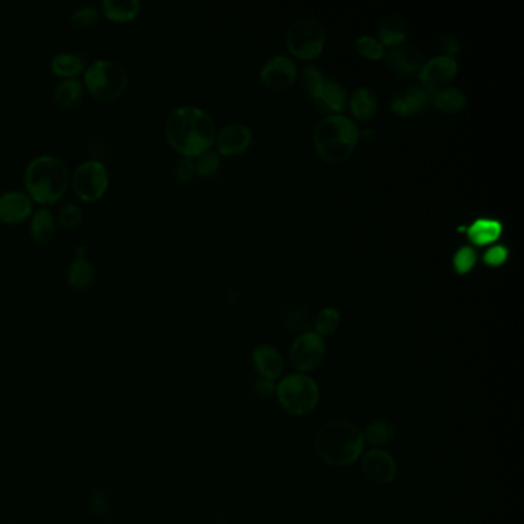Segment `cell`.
<instances>
[{
    "instance_id": "9",
    "label": "cell",
    "mask_w": 524,
    "mask_h": 524,
    "mask_svg": "<svg viewBox=\"0 0 524 524\" xmlns=\"http://www.w3.org/2000/svg\"><path fill=\"white\" fill-rule=\"evenodd\" d=\"M289 357L300 374L316 371L326 357V345L323 337L316 332L300 334L291 345Z\"/></svg>"
},
{
    "instance_id": "22",
    "label": "cell",
    "mask_w": 524,
    "mask_h": 524,
    "mask_svg": "<svg viewBox=\"0 0 524 524\" xmlns=\"http://www.w3.org/2000/svg\"><path fill=\"white\" fill-rule=\"evenodd\" d=\"M140 10L142 4L138 0H105L102 4L105 18L115 23L131 22L140 14Z\"/></svg>"
},
{
    "instance_id": "17",
    "label": "cell",
    "mask_w": 524,
    "mask_h": 524,
    "mask_svg": "<svg viewBox=\"0 0 524 524\" xmlns=\"http://www.w3.org/2000/svg\"><path fill=\"white\" fill-rule=\"evenodd\" d=\"M421 60L420 51L411 45L394 46L387 54V65L400 75L417 73L420 69Z\"/></svg>"
},
{
    "instance_id": "1",
    "label": "cell",
    "mask_w": 524,
    "mask_h": 524,
    "mask_svg": "<svg viewBox=\"0 0 524 524\" xmlns=\"http://www.w3.org/2000/svg\"><path fill=\"white\" fill-rule=\"evenodd\" d=\"M168 144L184 157H199L215 142V123L202 108L184 105L171 111L165 121Z\"/></svg>"
},
{
    "instance_id": "24",
    "label": "cell",
    "mask_w": 524,
    "mask_h": 524,
    "mask_svg": "<svg viewBox=\"0 0 524 524\" xmlns=\"http://www.w3.org/2000/svg\"><path fill=\"white\" fill-rule=\"evenodd\" d=\"M406 23L403 19L397 16V14H392L387 18L383 19L379 27V37H380V43L383 45L394 46L402 45V42L406 37Z\"/></svg>"
},
{
    "instance_id": "21",
    "label": "cell",
    "mask_w": 524,
    "mask_h": 524,
    "mask_svg": "<svg viewBox=\"0 0 524 524\" xmlns=\"http://www.w3.org/2000/svg\"><path fill=\"white\" fill-rule=\"evenodd\" d=\"M66 280L71 288L87 291L96 280V268L87 257H75L66 270Z\"/></svg>"
},
{
    "instance_id": "31",
    "label": "cell",
    "mask_w": 524,
    "mask_h": 524,
    "mask_svg": "<svg viewBox=\"0 0 524 524\" xmlns=\"http://www.w3.org/2000/svg\"><path fill=\"white\" fill-rule=\"evenodd\" d=\"M98 19H100V12L96 6L91 5L81 6L71 14V23L75 28H92L98 22Z\"/></svg>"
},
{
    "instance_id": "40",
    "label": "cell",
    "mask_w": 524,
    "mask_h": 524,
    "mask_svg": "<svg viewBox=\"0 0 524 524\" xmlns=\"http://www.w3.org/2000/svg\"><path fill=\"white\" fill-rule=\"evenodd\" d=\"M442 48L448 52V56H450L460 50V42L457 41L456 37H444L442 41Z\"/></svg>"
},
{
    "instance_id": "28",
    "label": "cell",
    "mask_w": 524,
    "mask_h": 524,
    "mask_svg": "<svg viewBox=\"0 0 524 524\" xmlns=\"http://www.w3.org/2000/svg\"><path fill=\"white\" fill-rule=\"evenodd\" d=\"M434 102L444 113H457L466 105V96L458 88H443L434 94Z\"/></svg>"
},
{
    "instance_id": "35",
    "label": "cell",
    "mask_w": 524,
    "mask_h": 524,
    "mask_svg": "<svg viewBox=\"0 0 524 524\" xmlns=\"http://www.w3.org/2000/svg\"><path fill=\"white\" fill-rule=\"evenodd\" d=\"M82 220H83V213L74 203H66L59 213V223L64 228H75L81 225Z\"/></svg>"
},
{
    "instance_id": "12",
    "label": "cell",
    "mask_w": 524,
    "mask_h": 524,
    "mask_svg": "<svg viewBox=\"0 0 524 524\" xmlns=\"http://www.w3.org/2000/svg\"><path fill=\"white\" fill-rule=\"evenodd\" d=\"M297 77V65L286 56L270 59L260 71L263 85L272 90H285L294 83Z\"/></svg>"
},
{
    "instance_id": "26",
    "label": "cell",
    "mask_w": 524,
    "mask_h": 524,
    "mask_svg": "<svg viewBox=\"0 0 524 524\" xmlns=\"http://www.w3.org/2000/svg\"><path fill=\"white\" fill-rule=\"evenodd\" d=\"M395 437V426L389 420H372L369 423L364 433V442L372 444L375 448H380L385 444L391 443Z\"/></svg>"
},
{
    "instance_id": "34",
    "label": "cell",
    "mask_w": 524,
    "mask_h": 524,
    "mask_svg": "<svg viewBox=\"0 0 524 524\" xmlns=\"http://www.w3.org/2000/svg\"><path fill=\"white\" fill-rule=\"evenodd\" d=\"M477 262V254L471 246H463L454 255V268L458 274H466Z\"/></svg>"
},
{
    "instance_id": "5",
    "label": "cell",
    "mask_w": 524,
    "mask_h": 524,
    "mask_svg": "<svg viewBox=\"0 0 524 524\" xmlns=\"http://www.w3.org/2000/svg\"><path fill=\"white\" fill-rule=\"evenodd\" d=\"M83 83L96 100L113 102L127 91V69L111 59H98L88 65L83 73Z\"/></svg>"
},
{
    "instance_id": "37",
    "label": "cell",
    "mask_w": 524,
    "mask_h": 524,
    "mask_svg": "<svg viewBox=\"0 0 524 524\" xmlns=\"http://www.w3.org/2000/svg\"><path fill=\"white\" fill-rule=\"evenodd\" d=\"M285 322L293 331H303L308 328V314L300 308H289L288 314L285 316Z\"/></svg>"
},
{
    "instance_id": "29",
    "label": "cell",
    "mask_w": 524,
    "mask_h": 524,
    "mask_svg": "<svg viewBox=\"0 0 524 524\" xmlns=\"http://www.w3.org/2000/svg\"><path fill=\"white\" fill-rule=\"evenodd\" d=\"M339 326H340V312L337 311L335 308H323L314 322L316 334L320 337L334 334Z\"/></svg>"
},
{
    "instance_id": "25",
    "label": "cell",
    "mask_w": 524,
    "mask_h": 524,
    "mask_svg": "<svg viewBox=\"0 0 524 524\" xmlns=\"http://www.w3.org/2000/svg\"><path fill=\"white\" fill-rule=\"evenodd\" d=\"M352 114L360 121H368L377 111V96L368 87L358 88L351 98Z\"/></svg>"
},
{
    "instance_id": "33",
    "label": "cell",
    "mask_w": 524,
    "mask_h": 524,
    "mask_svg": "<svg viewBox=\"0 0 524 524\" xmlns=\"http://www.w3.org/2000/svg\"><path fill=\"white\" fill-rule=\"evenodd\" d=\"M220 165V159L217 156V153L214 151H207L200 156L196 157L194 160V173L199 176H211V174L217 171V168Z\"/></svg>"
},
{
    "instance_id": "10",
    "label": "cell",
    "mask_w": 524,
    "mask_h": 524,
    "mask_svg": "<svg viewBox=\"0 0 524 524\" xmlns=\"http://www.w3.org/2000/svg\"><path fill=\"white\" fill-rule=\"evenodd\" d=\"M362 458L364 473L372 483L391 484L397 479V461L391 452L381 448H374L364 452Z\"/></svg>"
},
{
    "instance_id": "16",
    "label": "cell",
    "mask_w": 524,
    "mask_h": 524,
    "mask_svg": "<svg viewBox=\"0 0 524 524\" xmlns=\"http://www.w3.org/2000/svg\"><path fill=\"white\" fill-rule=\"evenodd\" d=\"M431 91L423 87H408L394 94L391 108L397 115H411L425 110L431 102Z\"/></svg>"
},
{
    "instance_id": "32",
    "label": "cell",
    "mask_w": 524,
    "mask_h": 524,
    "mask_svg": "<svg viewBox=\"0 0 524 524\" xmlns=\"http://www.w3.org/2000/svg\"><path fill=\"white\" fill-rule=\"evenodd\" d=\"M357 50L362 56L371 60H377L385 56V48L380 42L377 41L372 35H362L357 39Z\"/></svg>"
},
{
    "instance_id": "2",
    "label": "cell",
    "mask_w": 524,
    "mask_h": 524,
    "mask_svg": "<svg viewBox=\"0 0 524 524\" xmlns=\"http://www.w3.org/2000/svg\"><path fill=\"white\" fill-rule=\"evenodd\" d=\"M364 433L351 421H329L316 435L318 457L329 466H351L364 456Z\"/></svg>"
},
{
    "instance_id": "27",
    "label": "cell",
    "mask_w": 524,
    "mask_h": 524,
    "mask_svg": "<svg viewBox=\"0 0 524 524\" xmlns=\"http://www.w3.org/2000/svg\"><path fill=\"white\" fill-rule=\"evenodd\" d=\"M346 100H348V94H346L345 88L341 87L339 82L329 79L325 82L317 102H322L323 106L328 110L343 111Z\"/></svg>"
},
{
    "instance_id": "39",
    "label": "cell",
    "mask_w": 524,
    "mask_h": 524,
    "mask_svg": "<svg viewBox=\"0 0 524 524\" xmlns=\"http://www.w3.org/2000/svg\"><path fill=\"white\" fill-rule=\"evenodd\" d=\"M253 391L259 397H270L272 394H276V381L268 380L257 375V379L254 380Z\"/></svg>"
},
{
    "instance_id": "41",
    "label": "cell",
    "mask_w": 524,
    "mask_h": 524,
    "mask_svg": "<svg viewBox=\"0 0 524 524\" xmlns=\"http://www.w3.org/2000/svg\"><path fill=\"white\" fill-rule=\"evenodd\" d=\"M364 138H366V140H372V138H374L375 136V131L374 129H364Z\"/></svg>"
},
{
    "instance_id": "38",
    "label": "cell",
    "mask_w": 524,
    "mask_h": 524,
    "mask_svg": "<svg viewBox=\"0 0 524 524\" xmlns=\"http://www.w3.org/2000/svg\"><path fill=\"white\" fill-rule=\"evenodd\" d=\"M509 251L503 245H496L484 253V263L490 266H500L506 262Z\"/></svg>"
},
{
    "instance_id": "36",
    "label": "cell",
    "mask_w": 524,
    "mask_h": 524,
    "mask_svg": "<svg viewBox=\"0 0 524 524\" xmlns=\"http://www.w3.org/2000/svg\"><path fill=\"white\" fill-rule=\"evenodd\" d=\"M174 179L177 184H186L194 176V160L191 157H180L179 160L174 163Z\"/></svg>"
},
{
    "instance_id": "19",
    "label": "cell",
    "mask_w": 524,
    "mask_h": 524,
    "mask_svg": "<svg viewBox=\"0 0 524 524\" xmlns=\"http://www.w3.org/2000/svg\"><path fill=\"white\" fill-rule=\"evenodd\" d=\"M51 69L62 79H77V75L85 73L87 60L79 52H59L51 59Z\"/></svg>"
},
{
    "instance_id": "13",
    "label": "cell",
    "mask_w": 524,
    "mask_h": 524,
    "mask_svg": "<svg viewBox=\"0 0 524 524\" xmlns=\"http://www.w3.org/2000/svg\"><path fill=\"white\" fill-rule=\"evenodd\" d=\"M33 215V200L23 191H6L0 194V222L19 225Z\"/></svg>"
},
{
    "instance_id": "8",
    "label": "cell",
    "mask_w": 524,
    "mask_h": 524,
    "mask_svg": "<svg viewBox=\"0 0 524 524\" xmlns=\"http://www.w3.org/2000/svg\"><path fill=\"white\" fill-rule=\"evenodd\" d=\"M69 184L82 202H96L108 190L110 174L100 160L83 161L69 177Z\"/></svg>"
},
{
    "instance_id": "20",
    "label": "cell",
    "mask_w": 524,
    "mask_h": 524,
    "mask_svg": "<svg viewBox=\"0 0 524 524\" xmlns=\"http://www.w3.org/2000/svg\"><path fill=\"white\" fill-rule=\"evenodd\" d=\"M83 92L85 87L82 85V82L77 79H64L52 90V98L60 110L69 111L81 104Z\"/></svg>"
},
{
    "instance_id": "18",
    "label": "cell",
    "mask_w": 524,
    "mask_h": 524,
    "mask_svg": "<svg viewBox=\"0 0 524 524\" xmlns=\"http://www.w3.org/2000/svg\"><path fill=\"white\" fill-rule=\"evenodd\" d=\"M58 231V223L48 207H42L33 213L29 222V232L35 243L46 245L51 242Z\"/></svg>"
},
{
    "instance_id": "15",
    "label": "cell",
    "mask_w": 524,
    "mask_h": 524,
    "mask_svg": "<svg viewBox=\"0 0 524 524\" xmlns=\"http://www.w3.org/2000/svg\"><path fill=\"white\" fill-rule=\"evenodd\" d=\"M251 362L257 375L268 379V380L276 381L280 379L285 369L282 356L271 345L255 346L251 354Z\"/></svg>"
},
{
    "instance_id": "4",
    "label": "cell",
    "mask_w": 524,
    "mask_h": 524,
    "mask_svg": "<svg viewBox=\"0 0 524 524\" xmlns=\"http://www.w3.org/2000/svg\"><path fill=\"white\" fill-rule=\"evenodd\" d=\"M358 137L357 125L349 117L328 115L314 129V146L323 160L339 163L351 156Z\"/></svg>"
},
{
    "instance_id": "23",
    "label": "cell",
    "mask_w": 524,
    "mask_h": 524,
    "mask_svg": "<svg viewBox=\"0 0 524 524\" xmlns=\"http://www.w3.org/2000/svg\"><path fill=\"white\" fill-rule=\"evenodd\" d=\"M502 232V223L498 220L488 219V217L475 220L473 225L467 228V236L471 239V242L479 245V246L496 242Z\"/></svg>"
},
{
    "instance_id": "3",
    "label": "cell",
    "mask_w": 524,
    "mask_h": 524,
    "mask_svg": "<svg viewBox=\"0 0 524 524\" xmlns=\"http://www.w3.org/2000/svg\"><path fill=\"white\" fill-rule=\"evenodd\" d=\"M23 184L33 202L43 207L58 203L68 190V168L56 156L35 157L25 168Z\"/></svg>"
},
{
    "instance_id": "14",
    "label": "cell",
    "mask_w": 524,
    "mask_h": 524,
    "mask_svg": "<svg viewBox=\"0 0 524 524\" xmlns=\"http://www.w3.org/2000/svg\"><path fill=\"white\" fill-rule=\"evenodd\" d=\"M217 148L225 156H237L248 150L253 142V133L243 123H230L220 129L215 136Z\"/></svg>"
},
{
    "instance_id": "11",
    "label": "cell",
    "mask_w": 524,
    "mask_h": 524,
    "mask_svg": "<svg viewBox=\"0 0 524 524\" xmlns=\"http://www.w3.org/2000/svg\"><path fill=\"white\" fill-rule=\"evenodd\" d=\"M457 69H458V64L452 56H448V54L435 56L426 62V65L421 66V83L425 85L427 91H433V90L450 83L456 77Z\"/></svg>"
},
{
    "instance_id": "6",
    "label": "cell",
    "mask_w": 524,
    "mask_h": 524,
    "mask_svg": "<svg viewBox=\"0 0 524 524\" xmlns=\"http://www.w3.org/2000/svg\"><path fill=\"white\" fill-rule=\"evenodd\" d=\"M278 403L288 414L295 417L309 415L320 403V387L309 375L289 374L276 385Z\"/></svg>"
},
{
    "instance_id": "30",
    "label": "cell",
    "mask_w": 524,
    "mask_h": 524,
    "mask_svg": "<svg viewBox=\"0 0 524 524\" xmlns=\"http://www.w3.org/2000/svg\"><path fill=\"white\" fill-rule=\"evenodd\" d=\"M325 82H326L325 75L316 65H306L303 68V74H301V83L312 98L318 100Z\"/></svg>"
},
{
    "instance_id": "7",
    "label": "cell",
    "mask_w": 524,
    "mask_h": 524,
    "mask_svg": "<svg viewBox=\"0 0 524 524\" xmlns=\"http://www.w3.org/2000/svg\"><path fill=\"white\" fill-rule=\"evenodd\" d=\"M326 43V33L322 23L312 18L300 19L291 25L286 35V45L294 56L305 60L317 58Z\"/></svg>"
}]
</instances>
